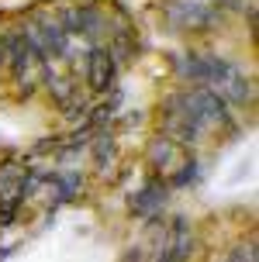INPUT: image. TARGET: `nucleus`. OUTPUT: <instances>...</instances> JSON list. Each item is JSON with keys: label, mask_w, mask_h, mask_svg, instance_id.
<instances>
[{"label": "nucleus", "mask_w": 259, "mask_h": 262, "mask_svg": "<svg viewBox=\"0 0 259 262\" xmlns=\"http://www.w3.org/2000/svg\"><path fill=\"white\" fill-rule=\"evenodd\" d=\"M180 118L201 135V131H207V128H225V124H228V111H225V104H221L218 93L190 90L187 97H183Z\"/></svg>", "instance_id": "f257e3e1"}, {"label": "nucleus", "mask_w": 259, "mask_h": 262, "mask_svg": "<svg viewBox=\"0 0 259 262\" xmlns=\"http://www.w3.org/2000/svg\"><path fill=\"white\" fill-rule=\"evenodd\" d=\"M166 17H169V25H176V28H204L211 25L214 7L207 0H169Z\"/></svg>", "instance_id": "f03ea898"}, {"label": "nucleus", "mask_w": 259, "mask_h": 262, "mask_svg": "<svg viewBox=\"0 0 259 262\" xmlns=\"http://www.w3.org/2000/svg\"><path fill=\"white\" fill-rule=\"evenodd\" d=\"M111 159H114V142H107V138H97V169H107L111 166Z\"/></svg>", "instance_id": "0eeeda50"}, {"label": "nucleus", "mask_w": 259, "mask_h": 262, "mask_svg": "<svg viewBox=\"0 0 259 262\" xmlns=\"http://www.w3.org/2000/svg\"><path fill=\"white\" fill-rule=\"evenodd\" d=\"M87 79L93 90H107L114 83V55L111 49H90L87 52Z\"/></svg>", "instance_id": "20e7f679"}, {"label": "nucleus", "mask_w": 259, "mask_h": 262, "mask_svg": "<svg viewBox=\"0 0 259 262\" xmlns=\"http://www.w3.org/2000/svg\"><path fill=\"white\" fill-rule=\"evenodd\" d=\"M66 21H69V25H63L66 35H69V31H76V35H87V38H97V35L104 31V25H107V21H104V14L97 11V7H90V4H87V7H73Z\"/></svg>", "instance_id": "39448f33"}, {"label": "nucleus", "mask_w": 259, "mask_h": 262, "mask_svg": "<svg viewBox=\"0 0 259 262\" xmlns=\"http://www.w3.org/2000/svg\"><path fill=\"white\" fill-rule=\"evenodd\" d=\"M166 204V183H149L142 193L131 200V214H138V217H155L159 210Z\"/></svg>", "instance_id": "423d86ee"}, {"label": "nucleus", "mask_w": 259, "mask_h": 262, "mask_svg": "<svg viewBox=\"0 0 259 262\" xmlns=\"http://www.w3.org/2000/svg\"><path fill=\"white\" fill-rule=\"evenodd\" d=\"M149 159L155 162V169H163V172H173V169L183 172V169H187V162H190V159L183 156V148L173 142L169 135H159V138L152 142V148H149ZM180 172H176V176H180ZM176 176H173V180H176Z\"/></svg>", "instance_id": "7ed1b4c3"}]
</instances>
